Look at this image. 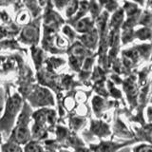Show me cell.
Masks as SVG:
<instances>
[{"instance_id":"6da1fadb","label":"cell","mask_w":152,"mask_h":152,"mask_svg":"<svg viewBox=\"0 0 152 152\" xmlns=\"http://www.w3.org/2000/svg\"><path fill=\"white\" fill-rule=\"evenodd\" d=\"M40 28H41V16L32 18L30 23L21 27L18 34V41L24 45L35 47L40 40Z\"/></svg>"},{"instance_id":"7a4b0ae2","label":"cell","mask_w":152,"mask_h":152,"mask_svg":"<svg viewBox=\"0 0 152 152\" xmlns=\"http://www.w3.org/2000/svg\"><path fill=\"white\" fill-rule=\"evenodd\" d=\"M77 40L82 44L84 47L87 48L89 50H95L97 49L98 43H99V34L96 30V28H94L92 31L89 32L84 33V34H79Z\"/></svg>"},{"instance_id":"3957f363","label":"cell","mask_w":152,"mask_h":152,"mask_svg":"<svg viewBox=\"0 0 152 152\" xmlns=\"http://www.w3.org/2000/svg\"><path fill=\"white\" fill-rule=\"evenodd\" d=\"M21 27L18 26L14 21L0 24V40L18 36Z\"/></svg>"},{"instance_id":"277c9868","label":"cell","mask_w":152,"mask_h":152,"mask_svg":"<svg viewBox=\"0 0 152 152\" xmlns=\"http://www.w3.org/2000/svg\"><path fill=\"white\" fill-rule=\"evenodd\" d=\"M125 12L122 8H119L117 11L109 15L108 19V31H121L123 23L125 21Z\"/></svg>"},{"instance_id":"5b68a950","label":"cell","mask_w":152,"mask_h":152,"mask_svg":"<svg viewBox=\"0 0 152 152\" xmlns=\"http://www.w3.org/2000/svg\"><path fill=\"white\" fill-rule=\"evenodd\" d=\"M74 28V31L78 33V34H84V33L89 32L95 28V21L91 19L90 16H86L80 20L76 21L74 24L71 25Z\"/></svg>"},{"instance_id":"8992f818","label":"cell","mask_w":152,"mask_h":152,"mask_svg":"<svg viewBox=\"0 0 152 152\" xmlns=\"http://www.w3.org/2000/svg\"><path fill=\"white\" fill-rule=\"evenodd\" d=\"M123 9L124 12H125L126 17L134 15V14L140 13L142 9L140 8L136 3L130 1V0H124L123 1V6L121 7Z\"/></svg>"},{"instance_id":"52a82bcc","label":"cell","mask_w":152,"mask_h":152,"mask_svg":"<svg viewBox=\"0 0 152 152\" xmlns=\"http://www.w3.org/2000/svg\"><path fill=\"white\" fill-rule=\"evenodd\" d=\"M31 19L32 18L31 16L30 12H28L25 8H23L20 10V11H18L16 12L15 20H14V22H15L18 26L23 27V26L27 25L28 23H30Z\"/></svg>"},{"instance_id":"ba28073f","label":"cell","mask_w":152,"mask_h":152,"mask_svg":"<svg viewBox=\"0 0 152 152\" xmlns=\"http://www.w3.org/2000/svg\"><path fill=\"white\" fill-rule=\"evenodd\" d=\"M103 12V7L100 5L96 0H88V13L90 14L91 19L95 21L96 18L102 13Z\"/></svg>"},{"instance_id":"9c48e42d","label":"cell","mask_w":152,"mask_h":152,"mask_svg":"<svg viewBox=\"0 0 152 152\" xmlns=\"http://www.w3.org/2000/svg\"><path fill=\"white\" fill-rule=\"evenodd\" d=\"M151 16L152 12L151 10H145L142 9V11L140 14L139 20H138V26L145 27V28H151Z\"/></svg>"},{"instance_id":"30bf717a","label":"cell","mask_w":152,"mask_h":152,"mask_svg":"<svg viewBox=\"0 0 152 152\" xmlns=\"http://www.w3.org/2000/svg\"><path fill=\"white\" fill-rule=\"evenodd\" d=\"M135 39L141 41H150L151 39V28L141 27L137 30H134Z\"/></svg>"},{"instance_id":"8fae6325","label":"cell","mask_w":152,"mask_h":152,"mask_svg":"<svg viewBox=\"0 0 152 152\" xmlns=\"http://www.w3.org/2000/svg\"><path fill=\"white\" fill-rule=\"evenodd\" d=\"M61 31H62V33H63V35L69 40V43H73L74 41L77 40L79 34L74 31V28L68 25V24L63 25V27L61 28Z\"/></svg>"},{"instance_id":"7c38bea8","label":"cell","mask_w":152,"mask_h":152,"mask_svg":"<svg viewBox=\"0 0 152 152\" xmlns=\"http://www.w3.org/2000/svg\"><path fill=\"white\" fill-rule=\"evenodd\" d=\"M23 50L20 45L18 44V41L14 40L13 38L10 39H3L0 40V50Z\"/></svg>"},{"instance_id":"4fadbf2b","label":"cell","mask_w":152,"mask_h":152,"mask_svg":"<svg viewBox=\"0 0 152 152\" xmlns=\"http://www.w3.org/2000/svg\"><path fill=\"white\" fill-rule=\"evenodd\" d=\"M31 55H32V59L34 61V63L36 65V66H40L43 62H44V58H45V54L44 51H43L42 49L38 48L37 46L35 47H31Z\"/></svg>"},{"instance_id":"5bb4252c","label":"cell","mask_w":152,"mask_h":152,"mask_svg":"<svg viewBox=\"0 0 152 152\" xmlns=\"http://www.w3.org/2000/svg\"><path fill=\"white\" fill-rule=\"evenodd\" d=\"M79 2H80V0H69L68 6L65 9L66 20L70 19L76 13V12H77V10L79 8Z\"/></svg>"},{"instance_id":"9a60e30c","label":"cell","mask_w":152,"mask_h":152,"mask_svg":"<svg viewBox=\"0 0 152 152\" xmlns=\"http://www.w3.org/2000/svg\"><path fill=\"white\" fill-rule=\"evenodd\" d=\"M135 39L134 37V30H122L120 32V40L123 45H126L128 43H131Z\"/></svg>"},{"instance_id":"2e32d148","label":"cell","mask_w":152,"mask_h":152,"mask_svg":"<svg viewBox=\"0 0 152 152\" xmlns=\"http://www.w3.org/2000/svg\"><path fill=\"white\" fill-rule=\"evenodd\" d=\"M119 8H121V6L118 0H107V3L104 4V6L103 7V10L107 12L109 14H111L115 11H117Z\"/></svg>"},{"instance_id":"e0dca14e","label":"cell","mask_w":152,"mask_h":152,"mask_svg":"<svg viewBox=\"0 0 152 152\" xmlns=\"http://www.w3.org/2000/svg\"><path fill=\"white\" fill-rule=\"evenodd\" d=\"M69 0H51L52 6L56 10L57 12H62L68 6Z\"/></svg>"},{"instance_id":"ac0fdd59","label":"cell","mask_w":152,"mask_h":152,"mask_svg":"<svg viewBox=\"0 0 152 152\" xmlns=\"http://www.w3.org/2000/svg\"><path fill=\"white\" fill-rule=\"evenodd\" d=\"M12 21H13V19L12 18V15L8 12L7 10L5 9L0 10V22H1V24L9 23Z\"/></svg>"},{"instance_id":"d6986e66","label":"cell","mask_w":152,"mask_h":152,"mask_svg":"<svg viewBox=\"0 0 152 152\" xmlns=\"http://www.w3.org/2000/svg\"><path fill=\"white\" fill-rule=\"evenodd\" d=\"M3 152H20V149L15 145H6L3 147Z\"/></svg>"},{"instance_id":"ffe728a7","label":"cell","mask_w":152,"mask_h":152,"mask_svg":"<svg viewBox=\"0 0 152 152\" xmlns=\"http://www.w3.org/2000/svg\"><path fill=\"white\" fill-rule=\"evenodd\" d=\"M26 152H40V147L35 144H30L26 147Z\"/></svg>"},{"instance_id":"44dd1931","label":"cell","mask_w":152,"mask_h":152,"mask_svg":"<svg viewBox=\"0 0 152 152\" xmlns=\"http://www.w3.org/2000/svg\"><path fill=\"white\" fill-rule=\"evenodd\" d=\"M130 1H132V2H134V3H136L138 6H139L140 8H142V9H144V6H145V1L146 0H130Z\"/></svg>"},{"instance_id":"7402d4cb","label":"cell","mask_w":152,"mask_h":152,"mask_svg":"<svg viewBox=\"0 0 152 152\" xmlns=\"http://www.w3.org/2000/svg\"><path fill=\"white\" fill-rule=\"evenodd\" d=\"M138 152H151V147L149 145H147L145 147H144V148H141L138 150Z\"/></svg>"},{"instance_id":"603a6c76","label":"cell","mask_w":152,"mask_h":152,"mask_svg":"<svg viewBox=\"0 0 152 152\" xmlns=\"http://www.w3.org/2000/svg\"><path fill=\"white\" fill-rule=\"evenodd\" d=\"M34 1H36V2L39 3V5H40V6H41L42 8H44L45 4H46V0H34Z\"/></svg>"},{"instance_id":"cb8c5ba5","label":"cell","mask_w":152,"mask_h":152,"mask_svg":"<svg viewBox=\"0 0 152 152\" xmlns=\"http://www.w3.org/2000/svg\"><path fill=\"white\" fill-rule=\"evenodd\" d=\"M0 24H1V22H0Z\"/></svg>"},{"instance_id":"d4e9b609","label":"cell","mask_w":152,"mask_h":152,"mask_svg":"<svg viewBox=\"0 0 152 152\" xmlns=\"http://www.w3.org/2000/svg\"><path fill=\"white\" fill-rule=\"evenodd\" d=\"M123 1H124V0H123Z\"/></svg>"}]
</instances>
